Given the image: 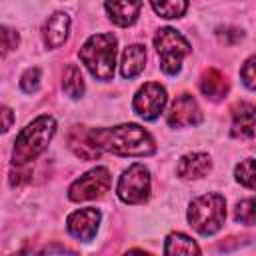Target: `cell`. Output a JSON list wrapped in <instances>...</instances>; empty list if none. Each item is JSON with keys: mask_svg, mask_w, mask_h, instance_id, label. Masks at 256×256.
I'll use <instances>...</instances> for the list:
<instances>
[{"mask_svg": "<svg viewBox=\"0 0 256 256\" xmlns=\"http://www.w3.org/2000/svg\"><path fill=\"white\" fill-rule=\"evenodd\" d=\"M68 146L82 160H96L100 156V150L92 144V140L88 136V130L84 126H74L68 132Z\"/></svg>", "mask_w": 256, "mask_h": 256, "instance_id": "obj_13", "label": "cell"}, {"mask_svg": "<svg viewBox=\"0 0 256 256\" xmlns=\"http://www.w3.org/2000/svg\"><path fill=\"white\" fill-rule=\"evenodd\" d=\"M80 60L94 78L112 80L116 64V36L108 32L90 36L80 48Z\"/></svg>", "mask_w": 256, "mask_h": 256, "instance_id": "obj_3", "label": "cell"}, {"mask_svg": "<svg viewBox=\"0 0 256 256\" xmlns=\"http://www.w3.org/2000/svg\"><path fill=\"white\" fill-rule=\"evenodd\" d=\"M54 132H56V122L48 114L38 116L34 122H30L16 136L14 150H12V162H14V166H26L38 154H42L46 150L48 142L52 140Z\"/></svg>", "mask_w": 256, "mask_h": 256, "instance_id": "obj_2", "label": "cell"}, {"mask_svg": "<svg viewBox=\"0 0 256 256\" xmlns=\"http://www.w3.org/2000/svg\"><path fill=\"white\" fill-rule=\"evenodd\" d=\"M70 16L66 12H54L44 24V42L48 48H58L68 38Z\"/></svg>", "mask_w": 256, "mask_h": 256, "instance_id": "obj_12", "label": "cell"}, {"mask_svg": "<svg viewBox=\"0 0 256 256\" xmlns=\"http://www.w3.org/2000/svg\"><path fill=\"white\" fill-rule=\"evenodd\" d=\"M168 124L172 128H184V126H196L202 122V110L198 102L190 94H180L168 112Z\"/></svg>", "mask_w": 256, "mask_h": 256, "instance_id": "obj_9", "label": "cell"}, {"mask_svg": "<svg viewBox=\"0 0 256 256\" xmlns=\"http://www.w3.org/2000/svg\"><path fill=\"white\" fill-rule=\"evenodd\" d=\"M234 218H236V222H242V224L252 226L254 224V200L252 198H246V200L238 202L236 204V210H234Z\"/></svg>", "mask_w": 256, "mask_h": 256, "instance_id": "obj_23", "label": "cell"}, {"mask_svg": "<svg viewBox=\"0 0 256 256\" xmlns=\"http://www.w3.org/2000/svg\"><path fill=\"white\" fill-rule=\"evenodd\" d=\"M62 88L70 98H80L84 94V78L76 64H68L62 74Z\"/></svg>", "mask_w": 256, "mask_h": 256, "instance_id": "obj_19", "label": "cell"}, {"mask_svg": "<svg viewBox=\"0 0 256 256\" xmlns=\"http://www.w3.org/2000/svg\"><path fill=\"white\" fill-rule=\"evenodd\" d=\"M40 86V68H28L20 78V88L28 94L36 92Z\"/></svg>", "mask_w": 256, "mask_h": 256, "instance_id": "obj_24", "label": "cell"}, {"mask_svg": "<svg viewBox=\"0 0 256 256\" xmlns=\"http://www.w3.org/2000/svg\"><path fill=\"white\" fill-rule=\"evenodd\" d=\"M254 56H250L246 62H244V66H242V70H240V76H242V80H244V84H246V88H254Z\"/></svg>", "mask_w": 256, "mask_h": 256, "instance_id": "obj_25", "label": "cell"}, {"mask_svg": "<svg viewBox=\"0 0 256 256\" xmlns=\"http://www.w3.org/2000/svg\"><path fill=\"white\" fill-rule=\"evenodd\" d=\"M110 20L118 26H132L138 20L142 2H106L104 4Z\"/></svg>", "mask_w": 256, "mask_h": 256, "instance_id": "obj_15", "label": "cell"}, {"mask_svg": "<svg viewBox=\"0 0 256 256\" xmlns=\"http://www.w3.org/2000/svg\"><path fill=\"white\" fill-rule=\"evenodd\" d=\"M110 172L104 166L92 168L86 174H82L78 180H74L68 188V198L72 202H82V200H92L102 196L110 188Z\"/></svg>", "mask_w": 256, "mask_h": 256, "instance_id": "obj_7", "label": "cell"}, {"mask_svg": "<svg viewBox=\"0 0 256 256\" xmlns=\"http://www.w3.org/2000/svg\"><path fill=\"white\" fill-rule=\"evenodd\" d=\"M18 170H12L10 172V184L12 186H20V184H24V182H28L30 180V170H26V166H16Z\"/></svg>", "mask_w": 256, "mask_h": 256, "instance_id": "obj_26", "label": "cell"}, {"mask_svg": "<svg viewBox=\"0 0 256 256\" xmlns=\"http://www.w3.org/2000/svg\"><path fill=\"white\" fill-rule=\"evenodd\" d=\"M146 62V50L142 44H130L122 52V62H120V72L124 78H134L144 70Z\"/></svg>", "mask_w": 256, "mask_h": 256, "instance_id": "obj_16", "label": "cell"}, {"mask_svg": "<svg viewBox=\"0 0 256 256\" xmlns=\"http://www.w3.org/2000/svg\"><path fill=\"white\" fill-rule=\"evenodd\" d=\"M152 8L162 18H180L186 12L188 2H182V0H176V2H152Z\"/></svg>", "mask_w": 256, "mask_h": 256, "instance_id": "obj_20", "label": "cell"}, {"mask_svg": "<svg viewBox=\"0 0 256 256\" xmlns=\"http://www.w3.org/2000/svg\"><path fill=\"white\" fill-rule=\"evenodd\" d=\"M100 218H102V214L98 208H82V210H76L68 216L66 228L74 238L88 242L94 238L98 224H100Z\"/></svg>", "mask_w": 256, "mask_h": 256, "instance_id": "obj_10", "label": "cell"}, {"mask_svg": "<svg viewBox=\"0 0 256 256\" xmlns=\"http://www.w3.org/2000/svg\"><path fill=\"white\" fill-rule=\"evenodd\" d=\"M124 256H152V254H148V252H144V250H130V252H126Z\"/></svg>", "mask_w": 256, "mask_h": 256, "instance_id": "obj_29", "label": "cell"}, {"mask_svg": "<svg viewBox=\"0 0 256 256\" xmlns=\"http://www.w3.org/2000/svg\"><path fill=\"white\" fill-rule=\"evenodd\" d=\"M164 254L166 256H202L198 244L190 236H186L182 232H172L166 238V242H164Z\"/></svg>", "mask_w": 256, "mask_h": 256, "instance_id": "obj_18", "label": "cell"}, {"mask_svg": "<svg viewBox=\"0 0 256 256\" xmlns=\"http://www.w3.org/2000/svg\"><path fill=\"white\" fill-rule=\"evenodd\" d=\"M92 144L102 152L118 156H150L156 150L154 138L138 124H120L114 128H92L88 130Z\"/></svg>", "mask_w": 256, "mask_h": 256, "instance_id": "obj_1", "label": "cell"}, {"mask_svg": "<svg viewBox=\"0 0 256 256\" xmlns=\"http://www.w3.org/2000/svg\"><path fill=\"white\" fill-rule=\"evenodd\" d=\"M212 170V160L204 152H192L180 158L178 162V176L184 180H196L204 178Z\"/></svg>", "mask_w": 256, "mask_h": 256, "instance_id": "obj_11", "label": "cell"}, {"mask_svg": "<svg viewBox=\"0 0 256 256\" xmlns=\"http://www.w3.org/2000/svg\"><path fill=\"white\" fill-rule=\"evenodd\" d=\"M14 256H76V254L66 250H42V252H20Z\"/></svg>", "mask_w": 256, "mask_h": 256, "instance_id": "obj_28", "label": "cell"}, {"mask_svg": "<svg viewBox=\"0 0 256 256\" xmlns=\"http://www.w3.org/2000/svg\"><path fill=\"white\" fill-rule=\"evenodd\" d=\"M232 136H240V138L254 136V106L250 102H240L232 110Z\"/></svg>", "mask_w": 256, "mask_h": 256, "instance_id": "obj_14", "label": "cell"}, {"mask_svg": "<svg viewBox=\"0 0 256 256\" xmlns=\"http://www.w3.org/2000/svg\"><path fill=\"white\" fill-rule=\"evenodd\" d=\"M200 92L210 100H222L228 92V80L216 68H208L200 78Z\"/></svg>", "mask_w": 256, "mask_h": 256, "instance_id": "obj_17", "label": "cell"}, {"mask_svg": "<svg viewBox=\"0 0 256 256\" xmlns=\"http://www.w3.org/2000/svg\"><path fill=\"white\" fill-rule=\"evenodd\" d=\"M224 218H226V200L216 192L202 194L190 202L188 222L202 236L216 234L222 228Z\"/></svg>", "mask_w": 256, "mask_h": 256, "instance_id": "obj_4", "label": "cell"}, {"mask_svg": "<svg viewBox=\"0 0 256 256\" xmlns=\"http://www.w3.org/2000/svg\"><path fill=\"white\" fill-rule=\"evenodd\" d=\"M116 194L126 204H142L150 196V172L144 164H132L118 180Z\"/></svg>", "mask_w": 256, "mask_h": 256, "instance_id": "obj_6", "label": "cell"}, {"mask_svg": "<svg viewBox=\"0 0 256 256\" xmlns=\"http://www.w3.org/2000/svg\"><path fill=\"white\" fill-rule=\"evenodd\" d=\"M14 124V112L8 106H0V134L8 132Z\"/></svg>", "mask_w": 256, "mask_h": 256, "instance_id": "obj_27", "label": "cell"}, {"mask_svg": "<svg viewBox=\"0 0 256 256\" xmlns=\"http://www.w3.org/2000/svg\"><path fill=\"white\" fill-rule=\"evenodd\" d=\"M18 32L8 26H0V58H4L8 52H12L18 46Z\"/></svg>", "mask_w": 256, "mask_h": 256, "instance_id": "obj_21", "label": "cell"}, {"mask_svg": "<svg viewBox=\"0 0 256 256\" xmlns=\"http://www.w3.org/2000/svg\"><path fill=\"white\" fill-rule=\"evenodd\" d=\"M236 180L250 190L254 188V160L252 158H246L236 166Z\"/></svg>", "mask_w": 256, "mask_h": 256, "instance_id": "obj_22", "label": "cell"}, {"mask_svg": "<svg viewBox=\"0 0 256 256\" xmlns=\"http://www.w3.org/2000/svg\"><path fill=\"white\" fill-rule=\"evenodd\" d=\"M166 90L164 86H160L158 82H148L144 84L136 96H134V102H132V108L134 112L144 118V120H156L160 116V112L164 110L166 106Z\"/></svg>", "mask_w": 256, "mask_h": 256, "instance_id": "obj_8", "label": "cell"}, {"mask_svg": "<svg viewBox=\"0 0 256 256\" xmlns=\"http://www.w3.org/2000/svg\"><path fill=\"white\" fill-rule=\"evenodd\" d=\"M154 46L160 56V68L164 74H178L184 56L190 52L188 40L174 28H160L154 36Z\"/></svg>", "mask_w": 256, "mask_h": 256, "instance_id": "obj_5", "label": "cell"}]
</instances>
